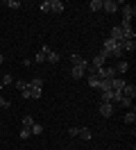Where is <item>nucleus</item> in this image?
<instances>
[{"instance_id": "24", "label": "nucleus", "mask_w": 136, "mask_h": 150, "mask_svg": "<svg viewBox=\"0 0 136 150\" xmlns=\"http://www.w3.org/2000/svg\"><path fill=\"white\" fill-rule=\"evenodd\" d=\"M89 86H93V89H98V86H100V77H98V75H91V77H89Z\"/></svg>"}, {"instance_id": "27", "label": "nucleus", "mask_w": 136, "mask_h": 150, "mask_svg": "<svg viewBox=\"0 0 136 150\" xmlns=\"http://www.w3.org/2000/svg\"><path fill=\"white\" fill-rule=\"evenodd\" d=\"M32 125H34V118H32V116H25V118H23V127H27V130H30Z\"/></svg>"}, {"instance_id": "12", "label": "nucleus", "mask_w": 136, "mask_h": 150, "mask_svg": "<svg viewBox=\"0 0 136 150\" xmlns=\"http://www.w3.org/2000/svg\"><path fill=\"white\" fill-rule=\"evenodd\" d=\"M89 64L93 66V68H95V73H98L100 68L104 66V57H102V55H95V57H93V62H89Z\"/></svg>"}, {"instance_id": "20", "label": "nucleus", "mask_w": 136, "mask_h": 150, "mask_svg": "<svg viewBox=\"0 0 136 150\" xmlns=\"http://www.w3.org/2000/svg\"><path fill=\"white\" fill-rule=\"evenodd\" d=\"M30 89H39V91H41V89H43V80H41V77H34V80L30 82Z\"/></svg>"}, {"instance_id": "11", "label": "nucleus", "mask_w": 136, "mask_h": 150, "mask_svg": "<svg viewBox=\"0 0 136 150\" xmlns=\"http://www.w3.org/2000/svg\"><path fill=\"white\" fill-rule=\"evenodd\" d=\"M70 59H73V66H82V68L86 71V66H89V59H84V57H80V55H73Z\"/></svg>"}, {"instance_id": "18", "label": "nucleus", "mask_w": 136, "mask_h": 150, "mask_svg": "<svg viewBox=\"0 0 136 150\" xmlns=\"http://www.w3.org/2000/svg\"><path fill=\"white\" fill-rule=\"evenodd\" d=\"M9 84H14V77H11V75H2V77H0V86L5 89V86H9Z\"/></svg>"}, {"instance_id": "13", "label": "nucleus", "mask_w": 136, "mask_h": 150, "mask_svg": "<svg viewBox=\"0 0 136 150\" xmlns=\"http://www.w3.org/2000/svg\"><path fill=\"white\" fill-rule=\"evenodd\" d=\"M70 75H73V77H77V80H80V77H84V75H86V71H84L82 66H73V68H70Z\"/></svg>"}, {"instance_id": "33", "label": "nucleus", "mask_w": 136, "mask_h": 150, "mask_svg": "<svg viewBox=\"0 0 136 150\" xmlns=\"http://www.w3.org/2000/svg\"><path fill=\"white\" fill-rule=\"evenodd\" d=\"M2 62H5V57H2V55H0V66H2Z\"/></svg>"}, {"instance_id": "8", "label": "nucleus", "mask_w": 136, "mask_h": 150, "mask_svg": "<svg viewBox=\"0 0 136 150\" xmlns=\"http://www.w3.org/2000/svg\"><path fill=\"white\" fill-rule=\"evenodd\" d=\"M48 55H50V48H48V46H41V50H39V52L34 55V62L43 64V62H45V57H48Z\"/></svg>"}, {"instance_id": "6", "label": "nucleus", "mask_w": 136, "mask_h": 150, "mask_svg": "<svg viewBox=\"0 0 136 150\" xmlns=\"http://www.w3.org/2000/svg\"><path fill=\"white\" fill-rule=\"evenodd\" d=\"M48 7H50V14H61L63 11V2L61 0H48Z\"/></svg>"}, {"instance_id": "32", "label": "nucleus", "mask_w": 136, "mask_h": 150, "mask_svg": "<svg viewBox=\"0 0 136 150\" xmlns=\"http://www.w3.org/2000/svg\"><path fill=\"white\" fill-rule=\"evenodd\" d=\"M77 132H80V127H70V130H68V134H70V137H77Z\"/></svg>"}, {"instance_id": "26", "label": "nucleus", "mask_w": 136, "mask_h": 150, "mask_svg": "<svg viewBox=\"0 0 136 150\" xmlns=\"http://www.w3.org/2000/svg\"><path fill=\"white\" fill-rule=\"evenodd\" d=\"M116 105H120V107H132V100H129V98H125V96H120V100H118Z\"/></svg>"}, {"instance_id": "25", "label": "nucleus", "mask_w": 136, "mask_h": 150, "mask_svg": "<svg viewBox=\"0 0 136 150\" xmlns=\"http://www.w3.org/2000/svg\"><path fill=\"white\" fill-rule=\"evenodd\" d=\"M30 132H32V134H41V132H43V125H41V123H34V125L30 127Z\"/></svg>"}, {"instance_id": "9", "label": "nucleus", "mask_w": 136, "mask_h": 150, "mask_svg": "<svg viewBox=\"0 0 136 150\" xmlns=\"http://www.w3.org/2000/svg\"><path fill=\"white\" fill-rule=\"evenodd\" d=\"M120 46H123V52H134L136 50V41L134 39H125V41H120Z\"/></svg>"}, {"instance_id": "4", "label": "nucleus", "mask_w": 136, "mask_h": 150, "mask_svg": "<svg viewBox=\"0 0 136 150\" xmlns=\"http://www.w3.org/2000/svg\"><path fill=\"white\" fill-rule=\"evenodd\" d=\"M118 2H113V0H102V11H107V14H116L118 11Z\"/></svg>"}, {"instance_id": "21", "label": "nucleus", "mask_w": 136, "mask_h": 150, "mask_svg": "<svg viewBox=\"0 0 136 150\" xmlns=\"http://www.w3.org/2000/svg\"><path fill=\"white\" fill-rule=\"evenodd\" d=\"M89 7H91V11H102V0H91Z\"/></svg>"}, {"instance_id": "17", "label": "nucleus", "mask_w": 136, "mask_h": 150, "mask_svg": "<svg viewBox=\"0 0 136 150\" xmlns=\"http://www.w3.org/2000/svg\"><path fill=\"white\" fill-rule=\"evenodd\" d=\"M77 137H80V139H84V141H91V130H89V127H80Z\"/></svg>"}, {"instance_id": "14", "label": "nucleus", "mask_w": 136, "mask_h": 150, "mask_svg": "<svg viewBox=\"0 0 136 150\" xmlns=\"http://www.w3.org/2000/svg\"><path fill=\"white\" fill-rule=\"evenodd\" d=\"M123 121H125L127 125H134V123H136V112H134V107H132V112L125 114V118H123Z\"/></svg>"}, {"instance_id": "10", "label": "nucleus", "mask_w": 136, "mask_h": 150, "mask_svg": "<svg viewBox=\"0 0 136 150\" xmlns=\"http://www.w3.org/2000/svg\"><path fill=\"white\" fill-rule=\"evenodd\" d=\"M123 96H125V98H129V100H134L136 86H134V84H125V86H123Z\"/></svg>"}, {"instance_id": "5", "label": "nucleus", "mask_w": 136, "mask_h": 150, "mask_svg": "<svg viewBox=\"0 0 136 150\" xmlns=\"http://www.w3.org/2000/svg\"><path fill=\"white\" fill-rule=\"evenodd\" d=\"M120 9H123V21H132V18H134V14H136L134 5H123Z\"/></svg>"}, {"instance_id": "29", "label": "nucleus", "mask_w": 136, "mask_h": 150, "mask_svg": "<svg viewBox=\"0 0 136 150\" xmlns=\"http://www.w3.org/2000/svg\"><path fill=\"white\" fill-rule=\"evenodd\" d=\"M5 5H7L9 9H18V7H20V2H18V0H7Z\"/></svg>"}, {"instance_id": "15", "label": "nucleus", "mask_w": 136, "mask_h": 150, "mask_svg": "<svg viewBox=\"0 0 136 150\" xmlns=\"http://www.w3.org/2000/svg\"><path fill=\"white\" fill-rule=\"evenodd\" d=\"M127 68H129V64H127V62H118L113 71H116V75H123V73H127Z\"/></svg>"}, {"instance_id": "2", "label": "nucleus", "mask_w": 136, "mask_h": 150, "mask_svg": "<svg viewBox=\"0 0 136 150\" xmlns=\"http://www.w3.org/2000/svg\"><path fill=\"white\" fill-rule=\"evenodd\" d=\"M95 75H98L100 80H113V77H118V75H116V71H113L111 66H102V68H100V71H98Z\"/></svg>"}, {"instance_id": "31", "label": "nucleus", "mask_w": 136, "mask_h": 150, "mask_svg": "<svg viewBox=\"0 0 136 150\" xmlns=\"http://www.w3.org/2000/svg\"><path fill=\"white\" fill-rule=\"evenodd\" d=\"M0 107H5V109H9V107H11V103H9V100H5V98H0Z\"/></svg>"}, {"instance_id": "7", "label": "nucleus", "mask_w": 136, "mask_h": 150, "mask_svg": "<svg viewBox=\"0 0 136 150\" xmlns=\"http://www.w3.org/2000/svg\"><path fill=\"white\" fill-rule=\"evenodd\" d=\"M127 82L123 80V77H113L111 80V91H116V93H123V86H125Z\"/></svg>"}, {"instance_id": "28", "label": "nucleus", "mask_w": 136, "mask_h": 150, "mask_svg": "<svg viewBox=\"0 0 136 150\" xmlns=\"http://www.w3.org/2000/svg\"><path fill=\"white\" fill-rule=\"evenodd\" d=\"M18 134H20V139L25 141V139H30V137H32V132L27 130V127H20V132H18Z\"/></svg>"}, {"instance_id": "30", "label": "nucleus", "mask_w": 136, "mask_h": 150, "mask_svg": "<svg viewBox=\"0 0 136 150\" xmlns=\"http://www.w3.org/2000/svg\"><path fill=\"white\" fill-rule=\"evenodd\" d=\"M39 9L43 11V14H50V7H48V0H43V2L39 5Z\"/></svg>"}, {"instance_id": "22", "label": "nucleus", "mask_w": 136, "mask_h": 150, "mask_svg": "<svg viewBox=\"0 0 136 150\" xmlns=\"http://www.w3.org/2000/svg\"><path fill=\"white\" fill-rule=\"evenodd\" d=\"M100 91H111V80H100Z\"/></svg>"}, {"instance_id": "16", "label": "nucleus", "mask_w": 136, "mask_h": 150, "mask_svg": "<svg viewBox=\"0 0 136 150\" xmlns=\"http://www.w3.org/2000/svg\"><path fill=\"white\" fill-rule=\"evenodd\" d=\"M100 103H111V105H113V91H102Z\"/></svg>"}, {"instance_id": "23", "label": "nucleus", "mask_w": 136, "mask_h": 150, "mask_svg": "<svg viewBox=\"0 0 136 150\" xmlns=\"http://www.w3.org/2000/svg\"><path fill=\"white\" fill-rule=\"evenodd\" d=\"M14 84H16V89L20 91V93H23L25 89H30V82H25V80H18V82H14Z\"/></svg>"}, {"instance_id": "19", "label": "nucleus", "mask_w": 136, "mask_h": 150, "mask_svg": "<svg viewBox=\"0 0 136 150\" xmlns=\"http://www.w3.org/2000/svg\"><path fill=\"white\" fill-rule=\"evenodd\" d=\"M45 62H48V64H59V55H57L54 50H50V55L45 57Z\"/></svg>"}, {"instance_id": "34", "label": "nucleus", "mask_w": 136, "mask_h": 150, "mask_svg": "<svg viewBox=\"0 0 136 150\" xmlns=\"http://www.w3.org/2000/svg\"><path fill=\"white\" fill-rule=\"evenodd\" d=\"M70 150H73V148H70Z\"/></svg>"}, {"instance_id": "3", "label": "nucleus", "mask_w": 136, "mask_h": 150, "mask_svg": "<svg viewBox=\"0 0 136 150\" xmlns=\"http://www.w3.org/2000/svg\"><path fill=\"white\" fill-rule=\"evenodd\" d=\"M98 112H100V116H104V118H111V116H113V105H111V103H100Z\"/></svg>"}, {"instance_id": "1", "label": "nucleus", "mask_w": 136, "mask_h": 150, "mask_svg": "<svg viewBox=\"0 0 136 150\" xmlns=\"http://www.w3.org/2000/svg\"><path fill=\"white\" fill-rule=\"evenodd\" d=\"M118 28H120V32H123V39H134L136 37L134 28H132V21H123Z\"/></svg>"}]
</instances>
